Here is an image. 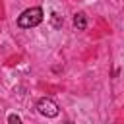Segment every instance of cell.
Here are the masks:
<instances>
[{
    "label": "cell",
    "instance_id": "6da1fadb",
    "mask_svg": "<svg viewBox=\"0 0 124 124\" xmlns=\"http://www.w3.org/2000/svg\"><path fill=\"white\" fill-rule=\"evenodd\" d=\"M43 21V10L41 8H27L19 17H17V25L23 27V29H29V27H35Z\"/></svg>",
    "mask_w": 124,
    "mask_h": 124
},
{
    "label": "cell",
    "instance_id": "7a4b0ae2",
    "mask_svg": "<svg viewBox=\"0 0 124 124\" xmlns=\"http://www.w3.org/2000/svg\"><path fill=\"white\" fill-rule=\"evenodd\" d=\"M37 108H39V112H41L43 116H46V118H54V116L58 114V105H56L52 99H46V97L37 103Z\"/></svg>",
    "mask_w": 124,
    "mask_h": 124
},
{
    "label": "cell",
    "instance_id": "3957f363",
    "mask_svg": "<svg viewBox=\"0 0 124 124\" xmlns=\"http://www.w3.org/2000/svg\"><path fill=\"white\" fill-rule=\"evenodd\" d=\"M74 25H76L79 31H83V29L87 27V19H85V14H76V16H74Z\"/></svg>",
    "mask_w": 124,
    "mask_h": 124
},
{
    "label": "cell",
    "instance_id": "277c9868",
    "mask_svg": "<svg viewBox=\"0 0 124 124\" xmlns=\"http://www.w3.org/2000/svg\"><path fill=\"white\" fill-rule=\"evenodd\" d=\"M52 25H54V27H60V25H62V19H60L58 14H52Z\"/></svg>",
    "mask_w": 124,
    "mask_h": 124
},
{
    "label": "cell",
    "instance_id": "5b68a950",
    "mask_svg": "<svg viewBox=\"0 0 124 124\" xmlns=\"http://www.w3.org/2000/svg\"><path fill=\"white\" fill-rule=\"evenodd\" d=\"M8 122H10V124H19L21 118H19L17 114H10V116H8Z\"/></svg>",
    "mask_w": 124,
    "mask_h": 124
}]
</instances>
